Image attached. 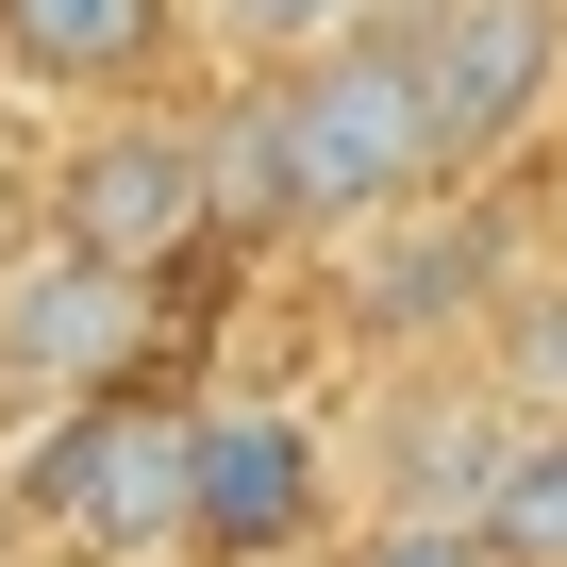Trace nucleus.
Segmentation results:
<instances>
[{"label":"nucleus","instance_id":"nucleus-4","mask_svg":"<svg viewBox=\"0 0 567 567\" xmlns=\"http://www.w3.org/2000/svg\"><path fill=\"white\" fill-rule=\"evenodd\" d=\"M334 451L284 401H184V567H318Z\"/></svg>","mask_w":567,"mask_h":567},{"label":"nucleus","instance_id":"nucleus-15","mask_svg":"<svg viewBox=\"0 0 567 567\" xmlns=\"http://www.w3.org/2000/svg\"><path fill=\"white\" fill-rule=\"evenodd\" d=\"M550 250H567V200H550Z\"/></svg>","mask_w":567,"mask_h":567},{"label":"nucleus","instance_id":"nucleus-11","mask_svg":"<svg viewBox=\"0 0 567 567\" xmlns=\"http://www.w3.org/2000/svg\"><path fill=\"white\" fill-rule=\"evenodd\" d=\"M384 0H184V34L234 68V84H284V68H318L334 34H368Z\"/></svg>","mask_w":567,"mask_h":567},{"label":"nucleus","instance_id":"nucleus-12","mask_svg":"<svg viewBox=\"0 0 567 567\" xmlns=\"http://www.w3.org/2000/svg\"><path fill=\"white\" fill-rule=\"evenodd\" d=\"M484 550H501V567H567V417H534V434L501 451V484H484Z\"/></svg>","mask_w":567,"mask_h":567},{"label":"nucleus","instance_id":"nucleus-2","mask_svg":"<svg viewBox=\"0 0 567 567\" xmlns=\"http://www.w3.org/2000/svg\"><path fill=\"white\" fill-rule=\"evenodd\" d=\"M18 534L51 567H151V550H184V417L134 401V384L68 401L34 434V467H18Z\"/></svg>","mask_w":567,"mask_h":567},{"label":"nucleus","instance_id":"nucleus-10","mask_svg":"<svg viewBox=\"0 0 567 567\" xmlns=\"http://www.w3.org/2000/svg\"><path fill=\"white\" fill-rule=\"evenodd\" d=\"M484 384L517 417H567V250L501 267V301H484Z\"/></svg>","mask_w":567,"mask_h":567},{"label":"nucleus","instance_id":"nucleus-1","mask_svg":"<svg viewBox=\"0 0 567 567\" xmlns=\"http://www.w3.org/2000/svg\"><path fill=\"white\" fill-rule=\"evenodd\" d=\"M267 134H284V234H384L451 184V134H434V84H417L401 18L334 34L318 68H284Z\"/></svg>","mask_w":567,"mask_h":567},{"label":"nucleus","instance_id":"nucleus-5","mask_svg":"<svg viewBox=\"0 0 567 567\" xmlns=\"http://www.w3.org/2000/svg\"><path fill=\"white\" fill-rule=\"evenodd\" d=\"M51 234L101 250V267H151L184 284L217 250V167H200V117H84L51 151Z\"/></svg>","mask_w":567,"mask_h":567},{"label":"nucleus","instance_id":"nucleus-14","mask_svg":"<svg viewBox=\"0 0 567 567\" xmlns=\"http://www.w3.org/2000/svg\"><path fill=\"white\" fill-rule=\"evenodd\" d=\"M334 567H501V550H484V517H434V501H368V517L334 534Z\"/></svg>","mask_w":567,"mask_h":567},{"label":"nucleus","instance_id":"nucleus-3","mask_svg":"<svg viewBox=\"0 0 567 567\" xmlns=\"http://www.w3.org/2000/svg\"><path fill=\"white\" fill-rule=\"evenodd\" d=\"M417 84H434V134H451V184L517 167L567 101V0H384Z\"/></svg>","mask_w":567,"mask_h":567},{"label":"nucleus","instance_id":"nucleus-7","mask_svg":"<svg viewBox=\"0 0 567 567\" xmlns=\"http://www.w3.org/2000/svg\"><path fill=\"white\" fill-rule=\"evenodd\" d=\"M184 34V0H0V68L51 101H134Z\"/></svg>","mask_w":567,"mask_h":567},{"label":"nucleus","instance_id":"nucleus-9","mask_svg":"<svg viewBox=\"0 0 567 567\" xmlns=\"http://www.w3.org/2000/svg\"><path fill=\"white\" fill-rule=\"evenodd\" d=\"M401 234V217H384ZM501 301V267H484V217H451V234H401V250H351V318L384 334V351H434L451 318H484Z\"/></svg>","mask_w":567,"mask_h":567},{"label":"nucleus","instance_id":"nucleus-8","mask_svg":"<svg viewBox=\"0 0 567 567\" xmlns=\"http://www.w3.org/2000/svg\"><path fill=\"white\" fill-rule=\"evenodd\" d=\"M534 417L501 401V384H401L384 401V451H401V484L384 501H434V517H484V484H501V451H517Z\"/></svg>","mask_w":567,"mask_h":567},{"label":"nucleus","instance_id":"nucleus-6","mask_svg":"<svg viewBox=\"0 0 567 567\" xmlns=\"http://www.w3.org/2000/svg\"><path fill=\"white\" fill-rule=\"evenodd\" d=\"M151 318H167L151 267H101V250L34 234L18 267H0V384H68V401H101V384L151 351Z\"/></svg>","mask_w":567,"mask_h":567},{"label":"nucleus","instance_id":"nucleus-13","mask_svg":"<svg viewBox=\"0 0 567 567\" xmlns=\"http://www.w3.org/2000/svg\"><path fill=\"white\" fill-rule=\"evenodd\" d=\"M200 167H217V234H284V134H267V84H234L200 117Z\"/></svg>","mask_w":567,"mask_h":567}]
</instances>
